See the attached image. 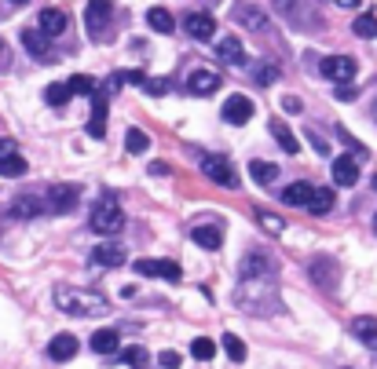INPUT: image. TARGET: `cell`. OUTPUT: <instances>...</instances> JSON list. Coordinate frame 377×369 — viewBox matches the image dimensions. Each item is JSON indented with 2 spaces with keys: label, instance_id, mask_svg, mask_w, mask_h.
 <instances>
[{
  "label": "cell",
  "instance_id": "obj_1",
  "mask_svg": "<svg viewBox=\"0 0 377 369\" xmlns=\"http://www.w3.org/2000/svg\"><path fill=\"white\" fill-rule=\"evenodd\" d=\"M235 303L245 315H275L282 308V296L275 289V278H242L235 289Z\"/></svg>",
  "mask_w": 377,
  "mask_h": 369
},
{
  "label": "cell",
  "instance_id": "obj_2",
  "mask_svg": "<svg viewBox=\"0 0 377 369\" xmlns=\"http://www.w3.org/2000/svg\"><path fill=\"white\" fill-rule=\"evenodd\" d=\"M55 308L62 315H74V318H103L110 315L114 303L95 293V289H77V286H55Z\"/></svg>",
  "mask_w": 377,
  "mask_h": 369
},
{
  "label": "cell",
  "instance_id": "obj_3",
  "mask_svg": "<svg viewBox=\"0 0 377 369\" xmlns=\"http://www.w3.org/2000/svg\"><path fill=\"white\" fill-rule=\"evenodd\" d=\"M88 227H92L95 234H103V238H114L117 230H124V212L117 209L114 194H103V201L92 209V220H88Z\"/></svg>",
  "mask_w": 377,
  "mask_h": 369
},
{
  "label": "cell",
  "instance_id": "obj_4",
  "mask_svg": "<svg viewBox=\"0 0 377 369\" xmlns=\"http://www.w3.org/2000/svg\"><path fill=\"white\" fill-rule=\"evenodd\" d=\"M77 201H81V187H77V183H55V187H48V194H45V209L55 212V216L77 209Z\"/></svg>",
  "mask_w": 377,
  "mask_h": 369
},
{
  "label": "cell",
  "instance_id": "obj_5",
  "mask_svg": "<svg viewBox=\"0 0 377 369\" xmlns=\"http://www.w3.org/2000/svg\"><path fill=\"white\" fill-rule=\"evenodd\" d=\"M271 8H275L289 26H297V30H323V18L315 15H304V4L301 0H271Z\"/></svg>",
  "mask_w": 377,
  "mask_h": 369
},
{
  "label": "cell",
  "instance_id": "obj_6",
  "mask_svg": "<svg viewBox=\"0 0 377 369\" xmlns=\"http://www.w3.org/2000/svg\"><path fill=\"white\" fill-rule=\"evenodd\" d=\"M110 11H114V0H88V8H85V26H88V37H92V40L107 37Z\"/></svg>",
  "mask_w": 377,
  "mask_h": 369
},
{
  "label": "cell",
  "instance_id": "obj_7",
  "mask_svg": "<svg viewBox=\"0 0 377 369\" xmlns=\"http://www.w3.org/2000/svg\"><path fill=\"white\" fill-rule=\"evenodd\" d=\"M355 59L352 55H326V59H319V74L326 77V81H333V84H348L352 77H355Z\"/></svg>",
  "mask_w": 377,
  "mask_h": 369
},
{
  "label": "cell",
  "instance_id": "obj_8",
  "mask_svg": "<svg viewBox=\"0 0 377 369\" xmlns=\"http://www.w3.org/2000/svg\"><path fill=\"white\" fill-rule=\"evenodd\" d=\"M202 172H205V176L213 180L216 187H227V190L238 187V172H235V165L227 161V158H202Z\"/></svg>",
  "mask_w": 377,
  "mask_h": 369
},
{
  "label": "cell",
  "instance_id": "obj_9",
  "mask_svg": "<svg viewBox=\"0 0 377 369\" xmlns=\"http://www.w3.org/2000/svg\"><path fill=\"white\" fill-rule=\"evenodd\" d=\"M224 84L220 70H209V66H195L191 74H187V92L191 95H213L216 88Z\"/></svg>",
  "mask_w": 377,
  "mask_h": 369
},
{
  "label": "cell",
  "instance_id": "obj_10",
  "mask_svg": "<svg viewBox=\"0 0 377 369\" xmlns=\"http://www.w3.org/2000/svg\"><path fill=\"white\" fill-rule=\"evenodd\" d=\"M183 33L191 40H213L216 37V18L205 11H187L183 15Z\"/></svg>",
  "mask_w": 377,
  "mask_h": 369
},
{
  "label": "cell",
  "instance_id": "obj_11",
  "mask_svg": "<svg viewBox=\"0 0 377 369\" xmlns=\"http://www.w3.org/2000/svg\"><path fill=\"white\" fill-rule=\"evenodd\" d=\"M136 274H146V278H161V281H180L183 271L173 259H136Z\"/></svg>",
  "mask_w": 377,
  "mask_h": 369
},
{
  "label": "cell",
  "instance_id": "obj_12",
  "mask_svg": "<svg viewBox=\"0 0 377 369\" xmlns=\"http://www.w3.org/2000/svg\"><path fill=\"white\" fill-rule=\"evenodd\" d=\"M308 271H311V278H315L326 293L337 289V281H341V267H337V259H330V256H315Z\"/></svg>",
  "mask_w": 377,
  "mask_h": 369
},
{
  "label": "cell",
  "instance_id": "obj_13",
  "mask_svg": "<svg viewBox=\"0 0 377 369\" xmlns=\"http://www.w3.org/2000/svg\"><path fill=\"white\" fill-rule=\"evenodd\" d=\"M124 259H129V249H124L121 242H110V238L92 249V264L95 267H121Z\"/></svg>",
  "mask_w": 377,
  "mask_h": 369
},
{
  "label": "cell",
  "instance_id": "obj_14",
  "mask_svg": "<svg viewBox=\"0 0 377 369\" xmlns=\"http://www.w3.org/2000/svg\"><path fill=\"white\" fill-rule=\"evenodd\" d=\"M224 121L227 124H245V121H253V99L235 92L231 99H224Z\"/></svg>",
  "mask_w": 377,
  "mask_h": 369
},
{
  "label": "cell",
  "instance_id": "obj_15",
  "mask_svg": "<svg viewBox=\"0 0 377 369\" xmlns=\"http://www.w3.org/2000/svg\"><path fill=\"white\" fill-rule=\"evenodd\" d=\"M330 176H333V183H337V187H355V183H359V161H355L352 154L333 158Z\"/></svg>",
  "mask_w": 377,
  "mask_h": 369
},
{
  "label": "cell",
  "instance_id": "obj_16",
  "mask_svg": "<svg viewBox=\"0 0 377 369\" xmlns=\"http://www.w3.org/2000/svg\"><path fill=\"white\" fill-rule=\"evenodd\" d=\"M107 95H103L99 88L92 92V117H88V136L92 139H103V136H107Z\"/></svg>",
  "mask_w": 377,
  "mask_h": 369
},
{
  "label": "cell",
  "instance_id": "obj_17",
  "mask_svg": "<svg viewBox=\"0 0 377 369\" xmlns=\"http://www.w3.org/2000/svg\"><path fill=\"white\" fill-rule=\"evenodd\" d=\"M23 48L37 59V62H55V52L48 45V37L40 30H23Z\"/></svg>",
  "mask_w": 377,
  "mask_h": 369
},
{
  "label": "cell",
  "instance_id": "obj_18",
  "mask_svg": "<svg viewBox=\"0 0 377 369\" xmlns=\"http://www.w3.org/2000/svg\"><path fill=\"white\" fill-rule=\"evenodd\" d=\"M242 278H275V264L264 252H245L242 256Z\"/></svg>",
  "mask_w": 377,
  "mask_h": 369
},
{
  "label": "cell",
  "instance_id": "obj_19",
  "mask_svg": "<svg viewBox=\"0 0 377 369\" xmlns=\"http://www.w3.org/2000/svg\"><path fill=\"white\" fill-rule=\"evenodd\" d=\"M11 212L15 220H37V216H45V198H37V194H23V198L11 201Z\"/></svg>",
  "mask_w": 377,
  "mask_h": 369
},
{
  "label": "cell",
  "instance_id": "obj_20",
  "mask_svg": "<svg viewBox=\"0 0 377 369\" xmlns=\"http://www.w3.org/2000/svg\"><path fill=\"white\" fill-rule=\"evenodd\" d=\"M74 355H77V336H74V333L52 336V344H48V358H52V362H70Z\"/></svg>",
  "mask_w": 377,
  "mask_h": 369
},
{
  "label": "cell",
  "instance_id": "obj_21",
  "mask_svg": "<svg viewBox=\"0 0 377 369\" xmlns=\"http://www.w3.org/2000/svg\"><path fill=\"white\" fill-rule=\"evenodd\" d=\"M216 55H220V62H227V66H242V62H245V48H242L238 37L216 40Z\"/></svg>",
  "mask_w": 377,
  "mask_h": 369
},
{
  "label": "cell",
  "instance_id": "obj_22",
  "mask_svg": "<svg viewBox=\"0 0 377 369\" xmlns=\"http://www.w3.org/2000/svg\"><path fill=\"white\" fill-rule=\"evenodd\" d=\"M66 26H70L66 11H59V8H45V11H40V33H45V37H59Z\"/></svg>",
  "mask_w": 377,
  "mask_h": 369
},
{
  "label": "cell",
  "instance_id": "obj_23",
  "mask_svg": "<svg viewBox=\"0 0 377 369\" xmlns=\"http://www.w3.org/2000/svg\"><path fill=\"white\" fill-rule=\"evenodd\" d=\"M352 336L359 340V344H366V347H373L377 344V318H370V315H359V318H352Z\"/></svg>",
  "mask_w": 377,
  "mask_h": 369
},
{
  "label": "cell",
  "instance_id": "obj_24",
  "mask_svg": "<svg viewBox=\"0 0 377 369\" xmlns=\"http://www.w3.org/2000/svg\"><path fill=\"white\" fill-rule=\"evenodd\" d=\"M304 209H308L311 216H326V212L333 209V190H330V187H311Z\"/></svg>",
  "mask_w": 377,
  "mask_h": 369
},
{
  "label": "cell",
  "instance_id": "obj_25",
  "mask_svg": "<svg viewBox=\"0 0 377 369\" xmlns=\"http://www.w3.org/2000/svg\"><path fill=\"white\" fill-rule=\"evenodd\" d=\"M26 172H30V165H26V158L18 154V150L0 154V176H4V180H18V176H26Z\"/></svg>",
  "mask_w": 377,
  "mask_h": 369
},
{
  "label": "cell",
  "instance_id": "obj_26",
  "mask_svg": "<svg viewBox=\"0 0 377 369\" xmlns=\"http://www.w3.org/2000/svg\"><path fill=\"white\" fill-rule=\"evenodd\" d=\"M267 128H271V136H275V143H279V146L286 150V154H297V150H301L297 136L289 132V124H286V121H279V117H275V121H271Z\"/></svg>",
  "mask_w": 377,
  "mask_h": 369
},
{
  "label": "cell",
  "instance_id": "obj_27",
  "mask_svg": "<svg viewBox=\"0 0 377 369\" xmlns=\"http://www.w3.org/2000/svg\"><path fill=\"white\" fill-rule=\"evenodd\" d=\"M146 26H151L154 33L169 37L176 30V18H173V11H165V8H151V11H146Z\"/></svg>",
  "mask_w": 377,
  "mask_h": 369
},
{
  "label": "cell",
  "instance_id": "obj_28",
  "mask_svg": "<svg viewBox=\"0 0 377 369\" xmlns=\"http://www.w3.org/2000/svg\"><path fill=\"white\" fill-rule=\"evenodd\" d=\"M249 176H253L260 187H271L279 180V165H271V161H260V158H253L249 161Z\"/></svg>",
  "mask_w": 377,
  "mask_h": 369
},
{
  "label": "cell",
  "instance_id": "obj_29",
  "mask_svg": "<svg viewBox=\"0 0 377 369\" xmlns=\"http://www.w3.org/2000/svg\"><path fill=\"white\" fill-rule=\"evenodd\" d=\"M249 74H253V81L260 84V88H271V84H275L279 81V62H271V59H264V62H253V70H249Z\"/></svg>",
  "mask_w": 377,
  "mask_h": 369
},
{
  "label": "cell",
  "instance_id": "obj_30",
  "mask_svg": "<svg viewBox=\"0 0 377 369\" xmlns=\"http://www.w3.org/2000/svg\"><path fill=\"white\" fill-rule=\"evenodd\" d=\"M191 238H195V245H202V249H209V252L224 245L220 227H209V223H205V227H195V230H191Z\"/></svg>",
  "mask_w": 377,
  "mask_h": 369
},
{
  "label": "cell",
  "instance_id": "obj_31",
  "mask_svg": "<svg viewBox=\"0 0 377 369\" xmlns=\"http://www.w3.org/2000/svg\"><path fill=\"white\" fill-rule=\"evenodd\" d=\"M311 187H315V183L297 180V183H289L286 190H279V198H282L286 205H304V201H308V194H311Z\"/></svg>",
  "mask_w": 377,
  "mask_h": 369
},
{
  "label": "cell",
  "instance_id": "obj_32",
  "mask_svg": "<svg viewBox=\"0 0 377 369\" xmlns=\"http://www.w3.org/2000/svg\"><path fill=\"white\" fill-rule=\"evenodd\" d=\"M117 347H121V336H117L114 329H99V333L92 336V351H95V355H114Z\"/></svg>",
  "mask_w": 377,
  "mask_h": 369
},
{
  "label": "cell",
  "instance_id": "obj_33",
  "mask_svg": "<svg viewBox=\"0 0 377 369\" xmlns=\"http://www.w3.org/2000/svg\"><path fill=\"white\" fill-rule=\"evenodd\" d=\"M121 362L129 369H146V365H151V355H146V347L132 344V347H124V351H121Z\"/></svg>",
  "mask_w": 377,
  "mask_h": 369
},
{
  "label": "cell",
  "instance_id": "obj_34",
  "mask_svg": "<svg viewBox=\"0 0 377 369\" xmlns=\"http://www.w3.org/2000/svg\"><path fill=\"white\" fill-rule=\"evenodd\" d=\"M45 102L55 106V110H62V106L70 102V88H66V84H48V88H45Z\"/></svg>",
  "mask_w": 377,
  "mask_h": 369
},
{
  "label": "cell",
  "instance_id": "obj_35",
  "mask_svg": "<svg viewBox=\"0 0 377 369\" xmlns=\"http://www.w3.org/2000/svg\"><path fill=\"white\" fill-rule=\"evenodd\" d=\"M352 30H355V37H377V15H373V11H363V15L352 23Z\"/></svg>",
  "mask_w": 377,
  "mask_h": 369
},
{
  "label": "cell",
  "instance_id": "obj_36",
  "mask_svg": "<svg viewBox=\"0 0 377 369\" xmlns=\"http://www.w3.org/2000/svg\"><path fill=\"white\" fill-rule=\"evenodd\" d=\"M146 146H151V136L139 132V128H129V136H124V150H129V154H143Z\"/></svg>",
  "mask_w": 377,
  "mask_h": 369
},
{
  "label": "cell",
  "instance_id": "obj_37",
  "mask_svg": "<svg viewBox=\"0 0 377 369\" xmlns=\"http://www.w3.org/2000/svg\"><path fill=\"white\" fill-rule=\"evenodd\" d=\"M66 88H70V95H92V92H95V81L85 77V74H74V77L66 81Z\"/></svg>",
  "mask_w": 377,
  "mask_h": 369
},
{
  "label": "cell",
  "instance_id": "obj_38",
  "mask_svg": "<svg viewBox=\"0 0 377 369\" xmlns=\"http://www.w3.org/2000/svg\"><path fill=\"white\" fill-rule=\"evenodd\" d=\"M224 351L231 362H245V344L235 336V333H224Z\"/></svg>",
  "mask_w": 377,
  "mask_h": 369
},
{
  "label": "cell",
  "instance_id": "obj_39",
  "mask_svg": "<svg viewBox=\"0 0 377 369\" xmlns=\"http://www.w3.org/2000/svg\"><path fill=\"white\" fill-rule=\"evenodd\" d=\"M253 216H257V223H260L267 234H282V230H286V220H279V216H271V212H264V209H257Z\"/></svg>",
  "mask_w": 377,
  "mask_h": 369
},
{
  "label": "cell",
  "instance_id": "obj_40",
  "mask_svg": "<svg viewBox=\"0 0 377 369\" xmlns=\"http://www.w3.org/2000/svg\"><path fill=\"white\" fill-rule=\"evenodd\" d=\"M191 355L202 358V362H209V358L216 355V344L209 340V336H198V340H191Z\"/></svg>",
  "mask_w": 377,
  "mask_h": 369
},
{
  "label": "cell",
  "instance_id": "obj_41",
  "mask_svg": "<svg viewBox=\"0 0 377 369\" xmlns=\"http://www.w3.org/2000/svg\"><path fill=\"white\" fill-rule=\"evenodd\" d=\"M242 23H245L249 30H264V26H267V15L253 4V8H242Z\"/></svg>",
  "mask_w": 377,
  "mask_h": 369
},
{
  "label": "cell",
  "instance_id": "obj_42",
  "mask_svg": "<svg viewBox=\"0 0 377 369\" xmlns=\"http://www.w3.org/2000/svg\"><path fill=\"white\" fill-rule=\"evenodd\" d=\"M158 365H161V369H180L183 358H180L176 351H161V355H158Z\"/></svg>",
  "mask_w": 377,
  "mask_h": 369
},
{
  "label": "cell",
  "instance_id": "obj_43",
  "mask_svg": "<svg viewBox=\"0 0 377 369\" xmlns=\"http://www.w3.org/2000/svg\"><path fill=\"white\" fill-rule=\"evenodd\" d=\"M143 88L151 92V95H165L169 92V81H161V77H154V81H143Z\"/></svg>",
  "mask_w": 377,
  "mask_h": 369
},
{
  "label": "cell",
  "instance_id": "obj_44",
  "mask_svg": "<svg viewBox=\"0 0 377 369\" xmlns=\"http://www.w3.org/2000/svg\"><path fill=\"white\" fill-rule=\"evenodd\" d=\"M337 139H341V143H348L352 150H359V154H363V143H359V139H352V136H348V128H344V124H337Z\"/></svg>",
  "mask_w": 377,
  "mask_h": 369
},
{
  "label": "cell",
  "instance_id": "obj_45",
  "mask_svg": "<svg viewBox=\"0 0 377 369\" xmlns=\"http://www.w3.org/2000/svg\"><path fill=\"white\" fill-rule=\"evenodd\" d=\"M333 99H341V102H352V99H355V88H352V81H348V84H337V92H333Z\"/></svg>",
  "mask_w": 377,
  "mask_h": 369
},
{
  "label": "cell",
  "instance_id": "obj_46",
  "mask_svg": "<svg viewBox=\"0 0 377 369\" xmlns=\"http://www.w3.org/2000/svg\"><path fill=\"white\" fill-rule=\"evenodd\" d=\"M308 139H311V146H315L319 154H330V146H326V139H323L319 132H311V128H308Z\"/></svg>",
  "mask_w": 377,
  "mask_h": 369
},
{
  "label": "cell",
  "instance_id": "obj_47",
  "mask_svg": "<svg viewBox=\"0 0 377 369\" xmlns=\"http://www.w3.org/2000/svg\"><path fill=\"white\" fill-rule=\"evenodd\" d=\"M282 106H286V110H289V114H301V110H304V106H301V99H297V95H286V99H282Z\"/></svg>",
  "mask_w": 377,
  "mask_h": 369
},
{
  "label": "cell",
  "instance_id": "obj_48",
  "mask_svg": "<svg viewBox=\"0 0 377 369\" xmlns=\"http://www.w3.org/2000/svg\"><path fill=\"white\" fill-rule=\"evenodd\" d=\"M121 77L129 81V84H143V81H146V74H143V70H124Z\"/></svg>",
  "mask_w": 377,
  "mask_h": 369
},
{
  "label": "cell",
  "instance_id": "obj_49",
  "mask_svg": "<svg viewBox=\"0 0 377 369\" xmlns=\"http://www.w3.org/2000/svg\"><path fill=\"white\" fill-rule=\"evenodd\" d=\"M151 172H154V176H169V165H161V161H154V165H151Z\"/></svg>",
  "mask_w": 377,
  "mask_h": 369
},
{
  "label": "cell",
  "instance_id": "obj_50",
  "mask_svg": "<svg viewBox=\"0 0 377 369\" xmlns=\"http://www.w3.org/2000/svg\"><path fill=\"white\" fill-rule=\"evenodd\" d=\"M11 150H18L11 139H0V154H11Z\"/></svg>",
  "mask_w": 377,
  "mask_h": 369
},
{
  "label": "cell",
  "instance_id": "obj_51",
  "mask_svg": "<svg viewBox=\"0 0 377 369\" xmlns=\"http://www.w3.org/2000/svg\"><path fill=\"white\" fill-rule=\"evenodd\" d=\"M333 4H341V8H352V11H355V8L363 4V0H333Z\"/></svg>",
  "mask_w": 377,
  "mask_h": 369
},
{
  "label": "cell",
  "instance_id": "obj_52",
  "mask_svg": "<svg viewBox=\"0 0 377 369\" xmlns=\"http://www.w3.org/2000/svg\"><path fill=\"white\" fill-rule=\"evenodd\" d=\"M370 117L377 121V99H373V106H370Z\"/></svg>",
  "mask_w": 377,
  "mask_h": 369
},
{
  "label": "cell",
  "instance_id": "obj_53",
  "mask_svg": "<svg viewBox=\"0 0 377 369\" xmlns=\"http://www.w3.org/2000/svg\"><path fill=\"white\" fill-rule=\"evenodd\" d=\"M370 183H373V190H377V172H373V180H370Z\"/></svg>",
  "mask_w": 377,
  "mask_h": 369
},
{
  "label": "cell",
  "instance_id": "obj_54",
  "mask_svg": "<svg viewBox=\"0 0 377 369\" xmlns=\"http://www.w3.org/2000/svg\"><path fill=\"white\" fill-rule=\"evenodd\" d=\"M373 230H377V212H373Z\"/></svg>",
  "mask_w": 377,
  "mask_h": 369
},
{
  "label": "cell",
  "instance_id": "obj_55",
  "mask_svg": "<svg viewBox=\"0 0 377 369\" xmlns=\"http://www.w3.org/2000/svg\"><path fill=\"white\" fill-rule=\"evenodd\" d=\"M11 4H26V0H11Z\"/></svg>",
  "mask_w": 377,
  "mask_h": 369
},
{
  "label": "cell",
  "instance_id": "obj_56",
  "mask_svg": "<svg viewBox=\"0 0 377 369\" xmlns=\"http://www.w3.org/2000/svg\"><path fill=\"white\" fill-rule=\"evenodd\" d=\"M344 369H355V365H344Z\"/></svg>",
  "mask_w": 377,
  "mask_h": 369
},
{
  "label": "cell",
  "instance_id": "obj_57",
  "mask_svg": "<svg viewBox=\"0 0 377 369\" xmlns=\"http://www.w3.org/2000/svg\"><path fill=\"white\" fill-rule=\"evenodd\" d=\"M373 347H377V344H373Z\"/></svg>",
  "mask_w": 377,
  "mask_h": 369
}]
</instances>
